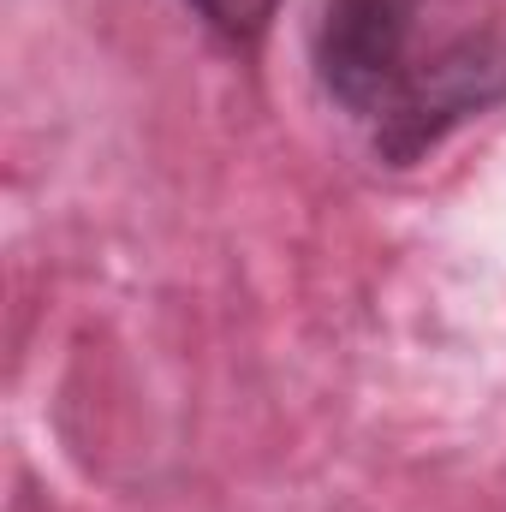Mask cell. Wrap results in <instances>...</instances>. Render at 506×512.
Segmentation results:
<instances>
[{
  "instance_id": "6da1fadb",
  "label": "cell",
  "mask_w": 506,
  "mask_h": 512,
  "mask_svg": "<svg viewBox=\"0 0 506 512\" xmlns=\"http://www.w3.org/2000/svg\"><path fill=\"white\" fill-rule=\"evenodd\" d=\"M316 66L328 96L376 126L393 161L423 155L447 126L506 90V54L489 36L417 48V0H328L316 24Z\"/></svg>"
},
{
  "instance_id": "7a4b0ae2",
  "label": "cell",
  "mask_w": 506,
  "mask_h": 512,
  "mask_svg": "<svg viewBox=\"0 0 506 512\" xmlns=\"http://www.w3.org/2000/svg\"><path fill=\"white\" fill-rule=\"evenodd\" d=\"M215 36H227V42H239V48H251L256 36L268 30V18H274V6L280 0H185Z\"/></svg>"
}]
</instances>
